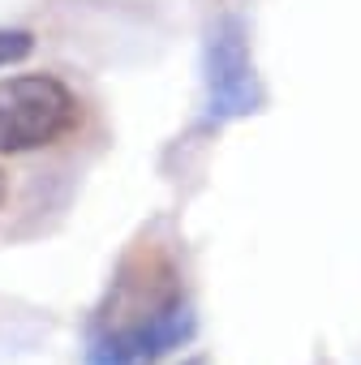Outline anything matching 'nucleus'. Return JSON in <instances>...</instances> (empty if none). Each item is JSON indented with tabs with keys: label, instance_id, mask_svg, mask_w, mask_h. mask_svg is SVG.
<instances>
[{
	"label": "nucleus",
	"instance_id": "obj_1",
	"mask_svg": "<svg viewBox=\"0 0 361 365\" xmlns=\"http://www.w3.org/2000/svg\"><path fill=\"white\" fill-rule=\"evenodd\" d=\"M82 103L56 73H18L0 82V155L56 146L78 133Z\"/></svg>",
	"mask_w": 361,
	"mask_h": 365
},
{
	"label": "nucleus",
	"instance_id": "obj_2",
	"mask_svg": "<svg viewBox=\"0 0 361 365\" xmlns=\"http://www.w3.org/2000/svg\"><path fill=\"white\" fill-rule=\"evenodd\" d=\"M203 69H207V112H211V120H237V116L258 112L263 95H258V78H254L250 39H245L241 18H220L211 26Z\"/></svg>",
	"mask_w": 361,
	"mask_h": 365
},
{
	"label": "nucleus",
	"instance_id": "obj_3",
	"mask_svg": "<svg viewBox=\"0 0 361 365\" xmlns=\"http://www.w3.org/2000/svg\"><path fill=\"white\" fill-rule=\"evenodd\" d=\"M190 335H194V314H190L185 297H180L151 318H138L125 327H103V335L91 344L86 365H151L163 352L180 348Z\"/></svg>",
	"mask_w": 361,
	"mask_h": 365
},
{
	"label": "nucleus",
	"instance_id": "obj_4",
	"mask_svg": "<svg viewBox=\"0 0 361 365\" xmlns=\"http://www.w3.org/2000/svg\"><path fill=\"white\" fill-rule=\"evenodd\" d=\"M35 48L31 31H0V65H14Z\"/></svg>",
	"mask_w": 361,
	"mask_h": 365
},
{
	"label": "nucleus",
	"instance_id": "obj_5",
	"mask_svg": "<svg viewBox=\"0 0 361 365\" xmlns=\"http://www.w3.org/2000/svg\"><path fill=\"white\" fill-rule=\"evenodd\" d=\"M0 202H5V176H0Z\"/></svg>",
	"mask_w": 361,
	"mask_h": 365
},
{
	"label": "nucleus",
	"instance_id": "obj_6",
	"mask_svg": "<svg viewBox=\"0 0 361 365\" xmlns=\"http://www.w3.org/2000/svg\"><path fill=\"white\" fill-rule=\"evenodd\" d=\"M194 365H198V361H194Z\"/></svg>",
	"mask_w": 361,
	"mask_h": 365
}]
</instances>
